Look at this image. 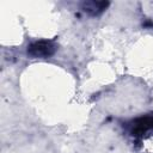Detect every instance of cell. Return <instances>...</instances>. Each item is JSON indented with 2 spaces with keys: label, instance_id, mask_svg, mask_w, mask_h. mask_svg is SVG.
Listing matches in <instances>:
<instances>
[{
  "label": "cell",
  "instance_id": "1",
  "mask_svg": "<svg viewBox=\"0 0 153 153\" xmlns=\"http://www.w3.org/2000/svg\"><path fill=\"white\" fill-rule=\"evenodd\" d=\"M56 50V45L53 41H47V39H42V41H36L33 43H31L27 47V54L31 57H49L51 56Z\"/></svg>",
  "mask_w": 153,
  "mask_h": 153
},
{
  "label": "cell",
  "instance_id": "2",
  "mask_svg": "<svg viewBox=\"0 0 153 153\" xmlns=\"http://www.w3.org/2000/svg\"><path fill=\"white\" fill-rule=\"evenodd\" d=\"M151 130H153V114L139 117L130 123V133L133 136H142Z\"/></svg>",
  "mask_w": 153,
  "mask_h": 153
},
{
  "label": "cell",
  "instance_id": "3",
  "mask_svg": "<svg viewBox=\"0 0 153 153\" xmlns=\"http://www.w3.org/2000/svg\"><path fill=\"white\" fill-rule=\"evenodd\" d=\"M109 6L108 1H85L81 4L82 10L88 13L90 16H98L104 10H106V7Z\"/></svg>",
  "mask_w": 153,
  "mask_h": 153
}]
</instances>
